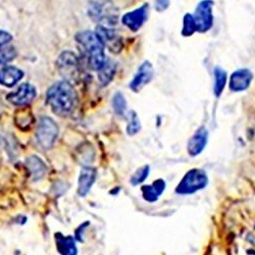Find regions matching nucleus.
Listing matches in <instances>:
<instances>
[{
	"label": "nucleus",
	"instance_id": "obj_1",
	"mask_svg": "<svg viewBox=\"0 0 255 255\" xmlns=\"http://www.w3.org/2000/svg\"><path fill=\"white\" fill-rule=\"evenodd\" d=\"M47 102L56 113L69 115L78 105V94L70 82H58L48 89Z\"/></svg>",
	"mask_w": 255,
	"mask_h": 255
},
{
	"label": "nucleus",
	"instance_id": "obj_2",
	"mask_svg": "<svg viewBox=\"0 0 255 255\" xmlns=\"http://www.w3.org/2000/svg\"><path fill=\"white\" fill-rule=\"evenodd\" d=\"M77 42L84 51L89 68L93 71H99L106 61L104 48L100 38L95 32L85 31L76 36Z\"/></svg>",
	"mask_w": 255,
	"mask_h": 255
},
{
	"label": "nucleus",
	"instance_id": "obj_3",
	"mask_svg": "<svg viewBox=\"0 0 255 255\" xmlns=\"http://www.w3.org/2000/svg\"><path fill=\"white\" fill-rule=\"evenodd\" d=\"M208 183V177L204 170L193 169L186 172L182 181L179 183L176 193L180 195H190L199 190H202Z\"/></svg>",
	"mask_w": 255,
	"mask_h": 255
},
{
	"label": "nucleus",
	"instance_id": "obj_4",
	"mask_svg": "<svg viewBox=\"0 0 255 255\" xmlns=\"http://www.w3.org/2000/svg\"><path fill=\"white\" fill-rule=\"evenodd\" d=\"M58 137V127L55 120L48 116H43L38 124L36 138L38 144L43 149H49L55 145Z\"/></svg>",
	"mask_w": 255,
	"mask_h": 255
},
{
	"label": "nucleus",
	"instance_id": "obj_5",
	"mask_svg": "<svg viewBox=\"0 0 255 255\" xmlns=\"http://www.w3.org/2000/svg\"><path fill=\"white\" fill-rule=\"evenodd\" d=\"M213 0H201L196 6L193 15L194 23L196 26V32L206 33L211 29L213 25Z\"/></svg>",
	"mask_w": 255,
	"mask_h": 255
},
{
	"label": "nucleus",
	"instance_id": "obj_6",
	"mask_svg": "<svg viewBox=\"0 0 255 255\" xmlns=\"http://www.w3.org/2000/svg\"><path fill=\"white\" fill-rule=\"evenodd\" d=\"M90 17L103 26H113L117 21V10L113 5L107 3L94 2L89 8Z\"/></svg>",
	"mask_w": 255,
	"mask_h": 255
},
{
	"label": "nucleus",
	"instance_id": "obj_7",
	"mask_svg": "<svg viewBox=\"0 0 255 255\" xmlns=\"http://www.w3.org/2000/svg\"><path fill=\"white\" fill-rule=\"evenodd\" d=\"M59 73L66 80H75L79 75V60L71 51H64L57 61Z\"/></svg>",
	"mask_w": 255,
	"mask_h": 255
},
{
	"label": "nucleus",
	"instance_id": "obj_8",
	"mask_svg": "<svg viewBox=\"0 0 255 255\" xmlns=\"http://www.w3.org/2000/svg\"><path fill=\"white\" fill-rule=\"evenodd\" d=\"M149 5L145 3L139 8L126 13L122 18V23L133 32H138L148 19Z\"/></svg>",
	"mask_w": 255,
	"mask_h": 255
},
{
	"label": "nucleus",
	"instance_id": "obj_9",
	"mask_svg": "<svg viewBox=\"0 0 255 255\" xmlns=\"http://www.w3.org/2000/svg\"><path fill=\"white\" fill-rule=\"evenodd\" d=\"M36 88L31 84H23L16 91L9 93L7 100L16 106H26L30 104L36 97Z\"/></svg>",
	"mask_w": 255,
	"mask_h": 255
},
{
	"label": "nucleus",
	"instance_id": "obj_10",
	"mask_svg": "<svg viewBox=\"0 0 255 255\" xmlns=\"http://www.w3.org/2000/svg\"><path fill=\"white\" fill-rule=\"evenodd\" d=\"M154 70L150 61H144L137 71V73L134 76L133 80L130 83V88L134 92H139L143 87L150 83L153 78Z\"/></svg>",
	"mask_w": 255,
	"mask_h": 255
},
{
	"label": "nucleus",
	"instance_id": "obj_11",
	"mask_svg": "<svg viewBox=\"0 0 255 255\" xmlns=\"http://www.w3.org/2000/svg\"><path fill=\"white\" fill-rule=\"evenodd\" d=\"M95 33L100 38L103 45L109 48L112 52L118 53L120 50H122L123 47L122 39L116 35V33L113 30L107 28L105 26L99 25L96 28Z\"/></svg>",
	"mask_w": 255,
	"mask_h": 255
},
{
	"label": "nucleus",
	"instance_id": "obj_12",
	"mask_svg": "<svg viewBox=\"0 0 255 255\" xmlns=\"http://www.w3.org/2000/svg\"><path fill=\"white\" fill-rule=\"evenodd\" d=\"M253 74L248 69H241L235 71L230 77V89L233 92L245 91L251 84Z\"/></svg>",
	"mask_w": 255,
	"mask_h": 255
},
{
	"label": "nucleus",
	"instance_id": "obj_13",
	"mask_svg": "<svg viewBox=\"0 0 255 255\" xmlns=\"http://www.w3.org/2000/svg\"><path fill=\"white\" fill-rule=\"evenodd\" d=\"M208 141V132L204 127L198 129L188 142L187 150L191 156H197L203 151Z\"/></svg>",
	"mask_w": 255,
	"mask_h": 255
},
{
	"label": "nucleus",
	"instance_id": "obj_14",
	"mask_svg": "<svg viewBox=\"0 0 255 255\" xmlns=\"http://www.w3.org/2000/svg\"><path fill=\"white\" fill-rule=\"evenodd\" d=\"M96 176L97 171L95 169L90 167H85L82 169L78 181V194L80 196L84 197L88 194L91 187L96 180Z\"/></svg>",
	"mask_w": 255,
	"mask_h": 255
},
{
	"label": "nucleus",
	"instance_id": "obj_15",
	"mask_svg": "<svg viewBox=\"0 0 255 255\" xmlns=\"http://www.w3.org/2000/svg\"><path fill=\"white\" fill-rule=\"evenodd\" d=\"M24 72L16 66L7 65L0 70V84L5 87H13L23 79Z\"/></svg>",
	"mask_w": 255,
	"mask_h": 255
},
{
	"label": "nucleus",
	"instance_id": "obj_16",
	"mask_svg": "<svg viewBox=\"0 0 255 255\" xmlns=\"http://www.w3.org/2000/svg\"><path fill=\"white\" fill-rule=\"evenodd\" d=\"M166 189V182L163 179H158L150 185H145L141 188L143 198L147 202H155Z\"/></svg>",
	"mask_w": 255,
	"mask_h": 255
},
{
	"label": "nucleus",
	"instance_id": "obj_17",
	"mask_svg": "<svg viewBox=\"0 0 255 255\" xmlns=\"http://www.w3.org/2000/svg\"><path fill=\"white\" fill-rule=\"evenodd\" d=\"M57 248L60 255H77L78 249L75 239L72 236H63L60 233L56 235Z\"/></svg>",
	"mask_w": 255,
	"mask_h": 255
},
{
	"label": "nucleus",
	"instance_id": "obj_18",
	"mask_svg": "<svg viewBox=\"0 0 255 255\" xmlns=\"http://www.w3.org/2000/svg\"><path fill=\"white\" fill-rule=\"evenodd\" d=\"M27 167H28L34 181L41 180L46 172V166L43 160L36 155H32L27 159Z\"/></svg>",
	"mask_w": 255,
	"mask_h": 255
},
{
	"label": "nucleus",
	"instance_id": "obj_19",
	"mask_svg": "<svg viewBox=\"0 0 255 255\" xmlns=\"http://www.w3.org/2000/svg\"><path fill=\"white\" fill-rule=\"evenodd\" d=\"M213 77H214V86H213V93L216 97H220L225 89V86L227 84V73L222 68H216L213 71Z\"/></svg>",
	"mask_w": 255,
	"mask_h": 255
},
{
	"label": "nucleus",
	"instance_id": "obj_20",
	"mask_svg": "<svg viewBox=\"0 0 255 255\" xmlns=\"http://www.w3.org/2000/svg\"><path fill=\"white\" fill-rule=\"evenodd\" d=\"M114 74H115V65L112 61L106 60L102 68L98 71V79L100 84L102 86L109 85L112 82V80L113 79Z\"/></svg>",
	"mask_w": 255,
	"mask_h": 255
},
{
	"label": "nucleus",
	"instance_id": "obj_21",
	"mask_svg": "<svg viewBox=\"0 0 255 255\" xmlns=\"http://www.w3.org/2000/svg\"><path fill=\"white\" fill-rule=\"evenodd\" d=\"M113 110L117 115L123 116L126 114L127 101L122 93L117 92L114 94L113 99Z\"/></svg>",
	"mask_w": 255,
	"mask_h": 255
},
{
	"label": "nucleus",
	"instance_id": "obj_22",
	"mask_svg": "<svg viewBox=\"0 0 255 255\" xmlns=\"http://www.w3.org/2000/svg\"><path fill=\"white\" fill-rule=\"evenodd\" d=\"M141 130V124L140 119L135 112H131L129 114V123L127 126V133L130 136L136 135L138 132Z\"/></svg>",
	"mask_w": 255,
	"mask_h": 255
},
{
	"label": "nucleus",
	"instance_id": "obj_23",
	"mask_svg": "<svg viewBox=\"0 0 255 255\" xmlns=\"http://www.w3.org/2000/svg\"><path fill=\"white\" fill-rule=\"evenodd\" d=\"M196 32V26L194 23L193 16L190 13H187L183 19V29H182V35L184 37H190Z\"/></svg>",
	"mask_w": 255,
	"mask_h": 255
},
{
	"label": "nucleus",
	"instance_id": "obj_24",
	"mask_svg": "<svg viewBox=\"0 0 255 255\" xmlns=\"http://www.w3.org/2000/svg\"><path fill=\"white\" fill-rule=\"evenodd\" d=\"M17 57V50L13 46H0V64L6 63Z\"/></svg>",
	"mask_w": 255,
	"mask_h": 255
},
{
	"label": "nucleus",
	"instance_id": "obj_25",
	"mask_svg": "<svg viewBox=\"0 0 255 255\" xmlns=\"http://www.w3.org/2000/svg\"><path fill=\"white\" fill-rule=\"evenodd\" d=\"M149 170H150L149 166H144L139 170H137L131 178V184L134 186H137L143 183L146 180V178L149 176Z\"/></svg>",
	"mask_w": 255,
	"mask_h": 255
},
{
	"label": "nucleus",
	"instance_id": "obj_26",
	"mask_svg": "<svg viewBox=\"0 0 255 255\" xmlns=\"http://www.w3.org/2000/svg\"><path fill=\"white\" fill-rule=\"evenodd\" d=\"M12 40V36L3 30H0V46L8 45V43Z\"/></svg>",
	"mask_w": 255,
	"mask_h": 255
},
{
	"label": "nucleus",
	"instance_id": "obj_27",
	"mask_svg": "<svg viewBox=\"0 0 255 255\" xmlns=\"http://www.w3.org/2000/svg\"><path fill=\"white\" fill-rule=\"evenodd\" d=\"M170 6V0H155V8L158 12L167 10Z\"/></svg>",
	"mask_w": 255,
	"mask_h": 255
}]
</instances>
